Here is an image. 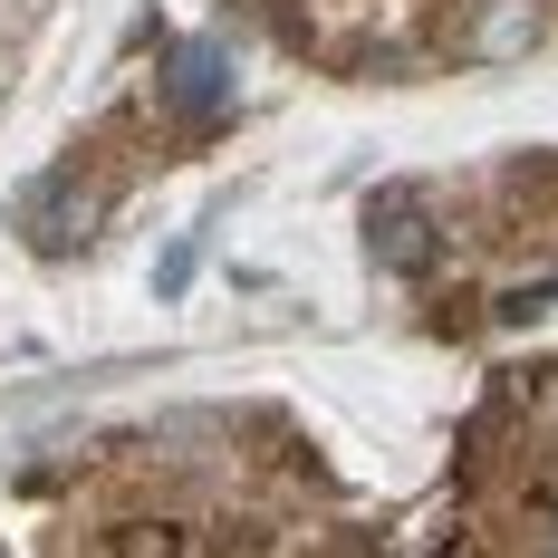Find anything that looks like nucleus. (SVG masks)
<instances>
[{
  "label": "nucleus",
  "instance_id": "4",
  "mask_svg": "<svg viewBox=\"0 0 558 558\" xmlns=\"http://www.w3.org/2000/svg\"><path fill=\"white\" fill-rule=\"evenodd\" d=\"M549 549H558V520H549Z\"/></svg>",
  "mask_w": 558,
  "mask_h": 558
},
{
  "label": "nucleus",
  "instance_id": "1",
  "mask_svg": "<svg viewBox=\"0 0 558 558\" xmlns=\"http://www.w3.org/2000/svg\"><path fill=\"white\" fill-rule=\"evenodd\" d=\"M165 97L183 116H203V125H222L231 116V58L213 49V39H173L165 49Z\"/></svg>",
  "mask_w": 558,
  "mask_h": 558
},
{
  "label": "nucleus",
  "instance_id": "2",
  "mask_svg": "<svg viewBox=\"0 0 558 558\" xmlns=\"http://www.w3.org/2000/svg\"><path fill=\"white\" fill-rule=\"evenodd\" d=\"M462 29H472V58H530L539 49V0H482Z\"/></svg>",
  "mask_w": 558,
  "mask_h": 558
},
{
  "label": "nucleus",
  "instance_id": "3",
  "mask_svg": "<svg viewBox=\"0 0 558 558\" xmlns=\"http://www.w3.org/2000/svg\"><path fill=\"white\" fill-rule=\"evenodd\" d=\"M366 251H376L386 270H414V260L434 251V222H424L414 203H376V213H366Z\"/></svg>",
  "mask_w": 558,
  "mask_h": 558
}]
</instances>
